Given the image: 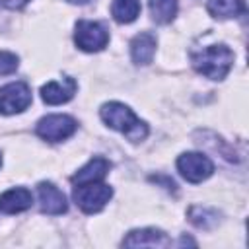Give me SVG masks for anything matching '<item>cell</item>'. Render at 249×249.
<instances>
[{
    "label": "cell",
    "instance_id": "11",
    "mask_svg": "<svg viewBox=\"0 0 249 249\" xmlns=\"http://www.w3.org/2000/svg\"><path fill=\"white\" fill-rule=\"evenodd\" d=\"M31 202H33V196L23 187H16V189H10V191L0 195V210L4 214L23 212V210H27L31 206Z\"/></svg>",
    "mask_w": 249,
    "mask_h": 249
},
{
    "label": "cell",
    "instance_id": "14",
    "mask_svg": "<svg viewBox=\"0 0 249 249\" xmlns=\"http://www.w3.org/2000/svg\"><path fill=\"white\" fill-rule=\"evenodd\" d=\"M206 8L214 18H237L245 14V0H208Z\"/></svg>",
    "mask_w": 249,
    "mask_h": 249
},
{
    "label": "cell",
    "instance_id": "15",
    "mask_svg": "<svg viewBox=\"0 0 249 249\" xmlns=\"http://www.w3.org/2000/svg\"><path fill=\"white\" fill-rule=\"evenodd\" d=\"M111 14H113L115 21H119V23H130L140 14V2L138 0H113Z\"/></svg>",
    "mask_w": 249,
    "mask_h": 249
},
{
    "label": "cell",
    "instance_id": "16",
    "mask_svg": "<svg viewBox=\"0 0 249 249\" xmlns=\"http://www.w3.org/2000/svg\"><path fill=\"white\" fill-rule=\"evenodd\" d=\"M148 6L156 23H169L177 14V0H150Z\"/></svg>",
    "mask_w": 249,
    "mask_h": 249
},
{
    "label": "cell",
    "instance_id": "9",
    "mask_svg": "<svg viewBox=\"0 0 249 249\" xmlns=\"http://www.w3.org/2000/svg\"><path fill=\"white\" fill-rule=\"evenodd\" d=\"M76 80L66 76L62 80H53V82H47L43 88H41V97L45 103L49 105H60V103H66L74 97L76 93Z\"/></svg>",
    "mask_w": 249,
    "mask_h": 249
},
{
    "label": "cell",
    "instance_id": "13",
    "mask_svg": "<svg viewBox=\"0 0 249 249\" xmlns=\"http://www.w3.org/2000/svg\"><path fill=\"white\" fill-rule=\"evenodd\" d=\"M156 53V37L152 33H138L130 41V56L134 64H148L152 62Z\"/></svg>",
    "mask_w": 249,
    "mask_h": 249
},
{
    "label": "cell",
    "instance_id": "20",
    "mask_svg": "<svg viewBox=\"0 0 249 249\" xmlns=\"http://www.w3.org/2000/svg\"><path fill=\"white\" fill-rule=\"evenodd\" d=\"M68 2H72V4H88L91 0H68Z\"/></svg>",
    "mask_w": 249,
    "mask_h": 249
},
{
    "label": "cell",
    "instance_id": "17",
    "mask_svg": "<svg viewBox=\"0 0 249 249\" xmlns=\"http://www.w3.org/2000/svg\"><path fill=\"white\" fill-rule=\"evenodd\" d=\"M210 212H212V210H208V208L195 206V208H191L189 216H191V222H193L195 226H198V228H210V226H214V224L218 222V216L208 218Z\"/></svg>",
    "mask_w": 249,
    "mask_h": 249
},
{
    "label": "cell",
    "instance_id": "18",
    "mask_svg": "<svg viewBox=\"0 0 249 249\" xmlns=\"http://www.w3.org/2000/svg\"><path fill=\"white\" fill-rule=\"evenodd\" d=\"M19 60L14 53H8V51H0V76H6V74H12L16 72Z\"/></svg>",
    "mask_w": 249,
    "mask_h": 249
},
{
    "label": "cell",
    "instance_id": "21",
    "mask_svg": "<svg viewBox=\"0 0 249 249\" xmlns=\"http://www.w3.org/2000/svg\"><path fill=\"white\" fill-rule=\"evenodd\" d=\"M0 165H2V156H0Z\"/></svg>",
    "mask_w": 249,
    "mask_h": 249
},
{
    "label": "cell",
    "instance_id": "7",
    "mask_svg": "<svg viewBox=\"0 0 249 249\" xmlns=\"http://www.w3.org/2000/svg\"><path fill=\"white\" fill-rule=\"evenodd\" d=\"M177 169L189 183H200L212 175L214 163L198 152H185L177 160Z\"/></svg>",
    "mask_w": 249,
    "mask_h": 249
},
{
    "label": "cell",
    "instance_id": "10",
    "mask_svg": "<svg viewBox=\"0 0 249 249\" xmlns=\"http://www.w3.org/2000/svg\"><path fill=\"white\" fill-rule=\"evenodd\" d=\"M124 247H167L169 239L161 230L154 228H142V230H132L124 239Z\"/></svg>",
    "mask_w": 249,
    "mask_h": 249
},
{
    "label": "cell",
    "instance_id": "6",
    "mask_svg": "<svg viewBox=\"0 0 249 249\" xmlns=\"http://www.w3.org/2000/svg\"><path fill=\"white\" fill-rule=\"evenodd\" d=\"M31 91L23 82H12L0 88V115H16L29 107Z\"/></svg>",
    "mask_w": 249,
    "mask_h": 249
},
{
    "label": "cell",
    "instance_id": "12",
    "mask_svg": "<svg viewBox=\"0 0 249 249\" xmlns=\"http://www.w3.org/2000/svg\"><path fill=\"white\" fill-rule=\"evenodd\" d=\"M109 167L111 163L97 156V158H91L82 169H78L74 175H72V183L74 185H84V183H95V181H101L107 173H109Z\"/></svg>",
    "mask_w": 249,
    "mask_h": 249
},
{
    "label": "cell",
    "instance_id": "2",
    "mask_svg": "<svg viewBox=\"0 0 249 249\" xmlns=\"http://www.w3.org/2000/svg\"><path fill=\"white\" fill-rule=\"evenodd\" d=\"M195 70L210 80H224L233 64V53L226 45H212L191 54Z\"/></svg>",
    "mask_w": 249,
    "mask_h": 249
},
{
    "label": "cell",
    "instance_id": "4",
    "mask_svg": "<svg viewBox=\"0 0 249 249\" xmlns=\"http://www.w3.org/2000/svg\"><path fill=\"white\" fill-rule=\"evenodd\" d=\"M74 41L82 51L95 53V51H101L109 43V33L97 21L80 19L76 23V29H74Z\"/></svg>",
    "mask_w": 249,
    "mask_h": 249
},
{
    "label": "cell",
    "instance_id": "1",
    "mask_svg": "<svg viewBox=\"0 0 249 249\" xmlns=\"http://www.w3.org/2000/svg\"><path fill=\"white\" fill-rule=\"evenodd\" d=\"M103 123L119 132H123L130 142H140L148 136V124L140 121L124 103L109 101L99 109Z\"/></svg>",
    "mask_w": 249,
    "mask_h": 249
},
{
    "label": "cell",
    "instance_id": "3",
    "mask_svg": "<svg viewBox=\"0 0 249 249\" xmlns=\"http://www.w3.org/2000/svg\"><path fill=\"white\" fill-rule=\"evenodd\" d=\"M72 196H74V202L86 214H95L109 202V198L113 196V189L109 185L99 183V181L84 183V185H76Z\"/></svg>",
    "mask_w": 249,
    "mask_h": 249
},
{
    "label": "cell",
    "instance_id": "19",
    "mask_svg": "<svg viewBox=\"0 0 249 249\" xmlns=\"http://www.w3.org/2000/svg\"><path fill=\"white\" fill-rule=\"evenodd\" d=\"M29 0H0V8H4V10H19Z\"/></svg>",
    "mask_w": 249,
    "mask_h": 249
},
{
    "label": "cell",
    "instance_id": "8",
    "mask_svg": "<svg viewBox=\"0 0 249 249\" xmlns=\"http://www.w3.org/2000/svg\"><path fill=\"white\" fill-rule=\"evenodd\" d=\"M37 195H39V206H41V212L45 214H51V216H56V214H64L68 204H66V196L64 193L54 187L53 183H39L37 187Z\"/></svg>",
    "mask_w": 249,
    "mask_h": 249
},
{
    "label": "cell",
    "instance_id": "5",
    "mask_svg": "<svg viewBox=\"0 0 249 249\" xmlns=\"http://www.w3.org/2000/svg\"><path fill=\"white\" fill-rule=\"evenodd\" d=\"M76 128H78V124H76V121L72 117H68V115H49V117H43L37 123L35 132L43 140L62 142L68 136H72L76 132Z\"/></svg>",
    "mask_w": 249,
    "mask_h": 249
}]
</instances>
